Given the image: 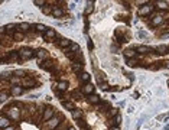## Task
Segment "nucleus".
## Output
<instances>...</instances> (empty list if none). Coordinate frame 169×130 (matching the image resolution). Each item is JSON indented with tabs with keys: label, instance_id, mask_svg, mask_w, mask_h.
Instances as JSON below:
<instances>
[{
	"label": "nucleus",
	"instance_id": "f257e3e1",
	"mask_svg": "<svg viewBox=\"0 0 169 130\" xmlns=\"http://www.w3.org/2000/svg\"><path fill=\"white\" fill-rule=\"evenodd\" d=\"M65 119H64V114L62 113H58L56 111V114H55V117H52L51 120H48L46 122V124H45V129L46 130H55L62 122H64Z\"/></svg>",
	"mask_w": 169,
	"mask_h": 130
},
{
	"label": "nucleus",
	"instance_id": "f03ea898",
	"mask_svg": "<svg viewBox=\"0 0 169 130\" xmlns=\"http://www.w3.org/2000/svg\"><path fill=\"white\" fill-rule=\"evenodd\" d=\"M19 55H20V61H26V59H31L33 55H36V52L32 48H29V46H23L19 51Z\"/></svg>",
	"mask_w": 169,
	"mask_h": 130
},
{
	"label": "nucleus",
	"instance_id": "7ed1b4c3",
	"mask_svg": "<svg viewBox=\"0 0 169 130\" xmlns=\"http://www.w3.org/2000/svg\"><path fill=\"white\" fill-rule=\"evenodd\" d=\"M39 67L45 70V71H49V72H55V68H56V64H55V61H52V59H46V61H43L39 64Z\"/></svg>",
	"mask_w": 169,
	"mask_h": 130
},
{
	"label": "nucleus",
	"instance_id": "20e7f679",
	"mask_svg": "<svg viewBox=\"0 0 169 130\" xmlns=\"http://www.w3.org/2000/svg\"><path fill=\"white\" fill-rule=\"evenodd\" d=\"M20 86L23 88H36V81L33 80V77H23L22 78V84Z\"/></svg>",
	"mask_w": 169,
	"mask_h": 130
},
{
	"label": "nucleus",
	"instance_id": "39448f33",
	"mask_svg": "<svg viewBox=\"0 0 169 130\" xmlns=\"http://www.w3.org/2000/svg\"><path fill=\"white\" fill-rule=\"evenodd\" d=\"M153 12V6L150 4V3H146V6H143V7H140L139 10H137V13H139V16H149L150 13Z\"/></svg>",
	"mask_w": 169,
	"mask_h": 130
},
{
	"label": "nucleus",
	"instance_id": "423d86ee",
	"mask_svg": "<svg viewBox=\"0 0 169 130\" xmlns=\"http://www.w3.org/2000/svg\"><path fill=\"white\" fill-rule=\"evenodd\" d=\"M55 108L54 107H46L45 108V111H43V116H42V120L43 122H48V120H51L52 117H55Z\"/></svg>",
	"mask_w": 169,
	"mask_h": 130
},
{
	"label": "nucleus",
	"instance_id": "0eeeda50",
	"mask_svg": "<svg viewBox=\"0 0 169 130\" xmlns=\"http://www.w3.org/2000/svg\"><path fill=\"white\" fill-rule=\"evenodd\" d=\"M71 43H72L71 39H68V38H61V39L56 42V46H58V48H61V49L64 51V49H68V48L71 46Z\"/></svg>",
	"mask_w": 169,
	"mask_h": 130
},
{
	"label": "nucleus",
	"instance_id": "6e6552de",
	"mask_svg": "<svg viewBox=\"0 0 169 130\" xmlns=\"http://www.w3.org/2000/svg\"><path fill=\"white\" fill-rule=\"evenodd\" d=\"M23 94V87L22 86H13L10 87V95L12 97H19Z\"/></svg>",
	"mask_w": 169,
	"mask_h": 130
},
{
	"label": "nucleus",
	"instance_id": "1a4fd4ad",
	"mask_svg": "<svg viewBox=\"0 0 169 130\" xmlns=\"http://www.w3.org/2000/svg\"><path fill=\"white\" fill-rule=\"evenodd\" d=\"M94 90H95L94 86L90 84V83H88V84H84V86L81 87V92L85 94V95H92V94H94Z\"/></svg>",
	"mask_w": 169,
	"mask_h": 130
},
{
	"label": "nucleus",
	"instance_id": "9d476101",
	"mask_svg": "<svg viewBox=\"0 0 169 130\" xmlns=\"http://www.w3.org/2000/svg\"><path fill=\"white\" fill-rule=\"evenodd\" d=\"M64 15H65V12L61 6H52V16L54 17H62Z\"/></svg>",
	"mask_w": 169,
	"mask_h": 130
},
{
	"label": "nucleus",
	"instance_id": "9b49d317",
	"mask_svg": "<svg viewBox=\"0 0 169 130\" xmlns=\"http://www.w3.org/2000/svg\"><path fill=\"white\" fill-rule=\"evenodd\" d=\"M20 114H22V110L17 108V107H13L12 110H9V116H10L12 120H17L20 117Z\"/></svg>",
	"mask_w": 169,
	"mask_h": 130
},
{
	"label": "nucleus",
	"instance_id": "f8f14e48",
	"mask_svg": "<svg viewBox=\"0 0 169 130\" xmlns=\"http://www.w3.org/2000/svg\"><path fill=\"white\" fill-rule=\"evenodd\" d=\"M61 103H62V106H64L67 110H70V111H72V110L77 108V106H75V103H74L72 100H61Z\"/></svg>",
	"mask_w": 169,
	"mask_h": 130
},
{
	"label": "nucleus",
	"instance_id": "ddd939ff",
	"mask_svg": "<svg viewBox=\"0 0 169 130\" xmlns=\"http://www.w3.org/2000/svg\"><path fill=\"white\" fill-rule=\"evenodd\" d=\"M36 58H38L39 62L46 61V59H48V51H45V49H38V51H36Z\"/></svg>",
	"mask_w": 169,
	"mask_h": 130
},
{
	"label": "nucleus",
	"instance_id": "4468645a",
	"mask_svg": "<svg viewBox=\"0 0 169 130\" xmlns=\"http://www.w3.org/2000/svg\"><path fill=\"white\" fill-rule=\"evenodd\" d=\"M29 31H31V25H29V23H26V22L19 23V25H17V28H16V32H22V33L29 32Z\"/></svg>",
	"mask_w": 169,
	"mask_h": 130
},
{
	"label": "nucleus",
	"instance_id": "2eb2a0df",
	"mask_svg": "<svg viewBox=\"0 0 169 130\" xmlns=\"http://www.w3.org/2000/svg\"><path fill=\"white\" fill-rule=\"evenodd\" d=\"M72 71L75 74H83L84 72V62H74L72 64Z\"/></svg>",
	"mask_w": 169,
	"mask_h": 130
},
{
	"label": "nucleus",
	"instance_id": "dca6fc26",
	"mask_svg": "<svg viewBox=\"0 0 169 130\" xmlns=\"http://www.w3.org/2000/svg\"><path fill=\"white\" fill-rule=\"evenodd\" d=\"M55 87L59 90V91H62V92H65L67 90H68V87H70V83L68 81H65V80H61V81H58Z\"/></svg>",
	"mask_w": 169,
	"mask_h": 130
},
{
	"label": "nucleus",
	"instance_id": "f3484780",
	"mask_svg": "<svg viewBox=\"0 0 169 130\" xmlns=\"http://www.w3.org/2000/svg\"><path fill=\"white\" fill-rule=\"evenodd\" d=\"M88 104H91V106H98L100 103H101V98L98 97V95H95V94H92V95H88Z\"/></svg>",
	"mask_w": 169,
	"mask_h": 130
},
{
	"label": "nucleus",
	"instance_id": "a211bd4d",
	"mask_svg": "<svg viewBox=\"0 0 169 130\" xmlns=\"http://www.w3.org/2000/svg\"><path fill=\"white\" fill-rule=\"evenodd\" d=\"M9 126H12L10 124V119L6 117V116H3V114H0V129H6Z\"/></svg>",
	"mask_w": 169,
	"mask_h": 130
},
{
	"label": "nucleus",
	"instance_id": "6ab92c4d",
	"mask_svg": "<svg viewBox=\"0 0 169 130\" xmlns=\"http://www.w3.org/2000/svg\"><path fill=\"white\" fill-rule=\"evenodd\" d=\"M55 36H56V31H55V29H52V28H48V31L43 33V38H45V39H48V41L54 39Z\"/></svg>",
	"mask_w": 169,
	"mask_h": 130
},
{
	"label": "nucleus",
	"instance_id": "aec40b11",
	"mask_svg": "<svg viewBox=\"0 0 169 130\" xmlns=\"http://www.w3.org/2000/svg\"><path fill=\"white\" fill-rule=\"evenodd\" d=\"M70 97H71L72 101H78V100H83V92H81L80 90H74V91L70 94Z\"/></svg>",
	"mask_w": 169,
	"mask_h": 130
},
{
	"label": "nucleus",
	"instance_id": "412c9836",
	"mask_svg": "<svg viewBox=\"0 0 169 130\" xmlns=\"http://www.w3.org/2000/svg\"><path fill=\"white\" fill-rule=\"evenodd\" d=\"M71 116H72V119H74V120H77V122H78V120H81V119H83V110H81V108H75V110H72V111H71Z\"/></svg>",
	"mask_w": 169,
	"mask_h": 130
},
{
	"label": "nucleus",
	"instance_id": "4be33fe9",
	"mask_svg": "<svg viewBox=\"0 0 169 130\" xmlns=\"http://www.w3.org/2000/svg\"><path fill=\"white\" fill-rule=\"evenodd\" d=\"M123 55H124V58H126V59H133V58L136 56V51L130 48V49H126V51L123 52Z\"/></svg>",
	"mask_w": 169,
	"mask_h": 130
},
{
	"label": "nucleus",
	"instance_id": "5701e85b",
	"mask_svg": "<svg viewBox=\"0 0 169 130\" xmlns=\"http://www.w3.org/2000/svg\"><path fill=\"white\" fill-rule=\"evenodd\" d=\"M90 80H91V75H90L88 72H83V74H80V81H81L83 84H88V83H90Z\"/></svg>",
	"mask_w": 169,
	"mask_h": 130
},
{
	"label": "nucleus",
	"instance_id": "b1692460",
	"mask_svg": "<svg viewBox=\"0 0 169 130\" xmlns=\"http://www.w3.org/2000/svg\"><path fill=\"white\" fill-rule=\"evenodd\" d=\"M137 52L142 54V55H145V54H149V52H150V48L146 46V45H139V46H137Z\"/></svg>",
	"mask_w": 169,
	"mask_h": 130
},
{
	"label": "nucleus",
	"instance_id": "393cba45",
	"mask_svg": "<svg viewBox=\"0 0 169 130\" xmlns=\"http://www.w3.org/2000/svg\"><path fill=\"white\" fill-rule=\"evenodd\" d=\"M9 98H10V91L1 90V91H0V101H6V100H9Z\"/></svg>",
	"mask_w": 169,
	"mask_h": 130
},
{
	"label": "nucleus",
	"instance_id": "a878e982",
	"mask_svg": "<svg viewBox=\"0 0 169 130\" xmlns=\"http://www.w3.org/2000/svg\"><path fill=\"white\" fill-rule=\"evenodd\" d=\"M25 39V33H22V32H15V35H13V41L15 42H22Z\"/></svg>",
	"mask_w": 169,
	"mask_h": 130
},
{
	"label": "nucleus",
	"instance_id": "bb28decb",
	"mask_svg": "<svg viewBox=\"0 0 169 130\" xmlns=\"http://www.w3.org/2000/svg\"><path fill=\"white\" fill-rule=\"evenodd\" d=\"M9 83L13 84V86H20L22 84V78H19V77H10L9 78Z\"/></svg>",
	"mask_w": 169,
	"mask_h": 130
},
{
	"label": "nucleus",
	"instance_id": "cd10ccee",
	"mask_svg": "<svg viewBox=\"0 0 169 130\" xmlns=\"http://www.w3.org/2000/svg\"><path fill=\"white\" fill-rule=\"evenodd\" d=\"M68 51H70V52H74V54H75V52H80V45L75 43V42H72L71 43V46L68 48Z\"/></svg>",
	"mask_w": 169,
	"mask_h": 130
},
{
	"label": "nucleus",
	"instance_id": "c85d7f7f",
	"mask_svg": "<svg viewBox=\"0 0 169 130\" xmlns=\"http://www.w3.org/2000/svg\"><path fill=\"white\" fill-rule=\"evenodd\" d=\"M156 6L162 10H169V3H166V1H158Z\"/></svg>",
	"mask_w": 169,
	"mask_h": 130
},
{
	"label": "nucleus",
	"instance_id": "c756f323",
	"mask_svg": "<svg viewBox=\"0 0 169 130\" xmlns=\"http://www.w3.org/2000/svg\"><path fill=\"white\" fill-rule=\"evenodd\" d=\"M35 29H36L38 32H42V33H45V32L48 31V28H46L45 25H42V23H36V25H35Z\"/></svg>",
	"mask_w": 169,
	"mask_h": 130
},
{
	"label": "nucleus",
	"instance_id": "7c9ffc66",
	"mask_svg": "<svg viewBox=\"0 0 169 130\" xmlns=\"http://www.w3.org/2000/svg\"><path fill=\"white\" fill-rule=\"evenodd\" d=\"M168 45H159L158 48H156V51H158V54H166V51H168Z\"/></svg>",
	"mask_w": 169,
	"mask_h": 130
},
{
	"label": "nucleus",
	"instance_id": "2f4dec72",
	"mask_svg": "<svg viewBox=\"0 0 169 130\" xmlns=\"http://www.w3.org/2000/svg\"><path fill=\"white\" fill-rule=\"evenodd\" d=\"M10 61L13 59V61H20V55H19V51L17 52H10Z\"/></svg>",
	"mask_w": 169,
	"mask_h": 130
},
{
	"label": "nucleus",
	"instance_id": "473e14b6",
	"mask_svg": "<svg viewBox=\"0 0 169 130\" xmlns=\"http://www.w3.org/2000/svg\"><path fill=\"white\" fill-rule=\"evenodd\" d=\"M42 13L43 15H52V6H43L42 7Z\"/></svg>",
	"mask_w": 169,
	"mask_h": 130
},
{
	"label": "nucleus",
	"instance_id": "72a5a7b5",
	"mask_svg": "<svg viewBox=\"0 0 169 130\" xmlns=\"http://www.w3.org/2000/svg\"><path fill=\"white\" fill-rule=\"evenodd\" d=\"M94 3H87V7H85V16H88L92 10H94V6H92Z\"/></svg>",
	"mask_w": 169,
	"mask_h": 130
},
{
	"label": "nucleus",
	"instance_id": "f704fd0d",
	"mask_svg": "<svg viewBox=\"0 0 169 130\" xmlns=\"http://www.w3.org/2000/svg\"><path fill=\"white\" fill-rule=\"evenodd\" d=\"M13 74H15V77H19V78H23V75L26 74L25 71H22V70H16V71H13Z\"/></svg>",
	"mask_w": 169,
	"mask_h": 130
},
{
	"label": "nucleus",
	"instance_id": "c9c22d12",
	"mask_svg": "<svg viewBox=\"0 0 169 130\" xmlns=\"http://www.w3.org/2000/svg\"><path fill=\"white\" fill-rule=\"evenodd\" d=\"M54 92H55V95H58V98H59V100H64V98H62V97H64V92H62V91H59L56 87H54Z\"/></svg>",
	"mask_w": 169,
	"mask_h": 130
},
{
	"label": "nucleus",
	"instance_id": "e433bc0d",
	"mask_svg": "<svg viewBox=\"0 0 169 130\" xmlns=\"http://www.w3.org/2000/svg\"><path fill=\"white\" fill-rule=\"evenodd\" d=\"M33 4H35V6H39V7L42 9L43 6L46 4V1H45V0H33Z\"/></svg>",
	"mask_w": 169,
	"mask_h": 130
},
{
	"label": "nucleus",
	"instance_id": "4c0bfd02",
	"mask_svg": "<svg viewBox=\"0 0 169 130\" xmlns=\"http://www.w3.org/2000/svg\"><path fill=\"white\" fill-rule=\"evenodd\" d=\"M136 64H137L136 59H129V61H127V65H129V67H136Z\"/></svg>",
	"mask_w": 169,
	"mask_h": 130
},
{
	"label": "nucleus",
	"instance_id": "58836bf2",
	"mask_svg": "<svg viewBox=\"0 0 169 130\" xmlns=\"http://www.w3.org/2000/svg\"><path fill=\"white\" fill-rule=\"evenodd\" d=\"M100 88H101V90H106V91H107V90H110L107 83H104V84H103V83H100Z\"/></svg>",
	"mask_w": 169,
	"mask_h": 130
},
{
	"label": "nucleus",
	"instance_id": "ea45409f",
	"mask_svg": "<svg viewBox=\"0 0 169 130\" xmlns=\"http://www.w3.org/2000/svg\"><path fill=\"white\" fill-rule=\"evenodd\" d=\"M6 32H7V31H6V26H0V38H1Z\"/></svg>",
	"mask_w": 169,
	"mask_h": 130
},
{
	"label": "nucleus",
	"instance_id": "a19ab883",
	"mask_svg": "<svg viewBox=\"0 0 169 130\" xmlns=\"http://www.w3.org/2000/svg\"><path fill=\"white\" fill-rule=\"evenodd\" d=\"M3 130H17V129H16V126L12 124V126H9V127H6V129H3Z\"/></svg>",
	"mask_w": 169,
	"mask_h": 130
},
{
	"label": "nucleus",
	"instance_id": "79ce46f5",
	"mask_svg": "<svg viewBox=\"0 0 169 130\" xmlns=\"http://www.w3.org/2000/svg\"><path fill=\"white\" fill-rule=\"evenodd\" d=\"M92 48H94V43L91 41H88V49H92Z\"/></svg>",
	"mask_w": 169,
	"mask_h": 130
},
{
	"label": "nucleus",
	"instance_id": "37998d69",
	"mask_svg": "<svg viewBox=\"0 0 169 130\" xmlns=\"http://www.w3.org/2000/svg\"><path fill=\"white\" fill-rule=\"evenodd\" d=\"M108 130H120V129H119V126H113V127H110Z\"/></svg>",
	"mask_w": 169,
	"mask_h": 130
},
{
	"label": "nucleus",
	"instance_id": "c03bdc74",
	"mask_svg": "<svg viewBox=\"0 0 169 130\" xmlns=\"http://www.w3.org/2000/svg\"><path fill=\"white\" fill-rule=\"evenodd\" d=\"M68 130H75V129H74V127H72V126H71V127H70V129H68Z\"/></svg>",
	"mask_w": 169,
	"mask_h": 130
},
{
	"label": "nucleus",
	"instance_id": "a18cd8bd",
	"mask_svg": "<svg viewBox=\"0 0 169 130\" xmlns=\"http://www.w3.org/2000/svg\"><path fill=\"white\" fill-rule=\"evenodd\" d=\"M0 48H1V42H0Z\"/></svg>",
	"mask_w": 169,
	"mask_h": 130
}]
</instances>
